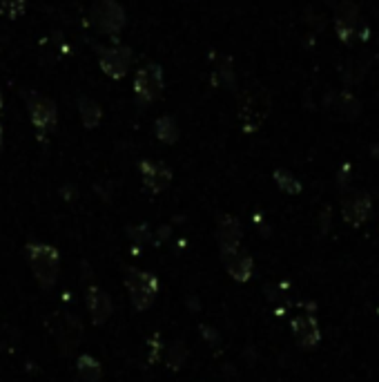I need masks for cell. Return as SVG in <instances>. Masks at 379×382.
Instances as JSON below:
<instances>
[{
	"mask_svg": "<svg viewBox=\"0 0 379 382\" xmlns=\"http://www.w3.org/2000/svg\"><path fill=\"white\" fill-rule=\"evenodd\" d=\"M273 110V99L264 87H248L246 92L239 96V110L237 119L243 132H257L270 117Z\"/></svg>",
	"mask_w": 379,
	"mask_h": 382,
	"instance_id": "cell-1",
	"label": "cell"
},
{
	"mask_svg": "<svg viewBox=\"0 0 379 382\" xmlns=\"http://www.w3.org/2000/svg\"><path fill=\"white\" fill-rule=\"evenodd\" d=\"M30 0H0V14H5L9 21H18L27 10Z\"/></svg>",
	"mask_w": 379,
	"mask_h": 382,
	"instance_id": "cell-22",
	"label": "cell"
},
{
	"mask_svg": "<svg viewBox=\"0 0 379 382\" xmlns=\"http://www.w3.org/2000/svg\"><path fill=\"white\" fill-rule=\"evenodd\" d=\"M377 313H379V308H377Z\"/></svg>",
	"mask_w": 379,
	"mask_h": 382,
	"instance_id": "cell-27",
	"label": "cell"
},
{
	"mask_svg": "<svg viewBox=\"0 0 379 382\" xmlns=\"http://www.w3.org/2000/svg\"><path fill=\"white\" fill-rule=\"evenodd\" d=\"M54 340L60 346L62 353H69L71 349H76L83 340V324H80V319L76 315H69V313H60L54 317Z\"/></svg>",
	"mask_w": 379,
	"mask_h": 382,
	"instance_id": "cell-8",
	"label": "cell"
},
{
	"mask_svg": "<svg viewBox=\"0 0 379 382\" xmlns=\"http://www.w3.org/2000/svg\"><path fill=\"white\" fill-rule=\"evenodd\" d=\"M341 215H344L346 224L359 228L364 221L371 217V197L364 192H355L350 197L344 199V206H341Z\"/></svg>",
	"mask_w": 379,
	"mask_h": 382,
	"instance_id": "cell-15",
	"label": "cell"
},
{
	"mask_svg": "<svg viewBox=\"0 0 379 382\" xmlns=\"http://www.w3.org/2000/svg\"><path fill=\"white\" fill-rule=\"evenodd\" d=\"M25 108L30 114L32 126L36 128V135H49L58 126V108L49 96L38 92H25Z\"/></svg>",
	"mask_w": 379,
	"mask_h": 382,
	"instance_id": "cell-3",
	"label": "cell"
},
{
	"mask_svg": "<svg viewBox=\"0 0 379 382\" xmlns=\"http://www.w3.org/2000/svg\"><path fill=\"white\" fill-rule=\"evenodd\" d=\"M165 90V74L159 63L143 65L134 76V96L139 105H150L161 99Z\"/></svg>",
	"mask_w": 379,
	"mask_h": 382,
	"instance_id": "cell-5",
	"label": "cell"
},
{
	"mask_svg": "<svg viewBox=\"0 0 379 382\" xmlns=\"http://www.w3.org/2000/svg\"><path fill=\"white\" fill-rule=\"evenodd\" d=\"M94 49H96V56H98V65H101L105 76L114 78V81H121V78L128 76L130 65H132V49L130 47L96 45Z\"/></svg>",
	"mask_w": 379,
	"mask_h": 382,
	"instance_id": "cell-7",
	"label": "cell"
},
{
	"mask_svg": "<svg viewBox=\"0 0 379 382\" xmlns=\"http://www.w3.org/2000/svg\"><path fill=\"white\" fill-rule=\"evenodd\" d=\"M187 360V349H185V344H174L172 349H168L165 351V362H168V367L172 369V371H179V369H183V364Z\"/></svg>",
	"mask_w": 379,
	"mask_h": 382,
	"instance_id": "cell-21",
	"label": "cell"
},
{
	"mask_svg": "<svg viewBox=\"0 0 379 382\" xmlns=\"http://www.w3.org/2000/svg\"><path fill=\"white\" fill-rule=\"evenodd\" d=\"M292 335L295 340L299 342L303 349H314L321 340V331H319V322L312 313H297L292 317Z\"/></svg>",
	"mask_w": 379,
	"mask_h": 382,
	"instance_id": "cell-11",
	"label": "cell"
},
{
	"mask_svg": "<svg viewBox=\"0 0 379 382\" xmlns=\"http://www.w3.org/2000/svg\"><path fill=\"white\" fill-rule=\"evenodd\" d=\"M5 108V96H3V92H0V110Z\"/></svg>",
	"mask_w": 379,
	"mask_h": 382,
	"instance_id": "cell-26",
	"label": "cell"
},
{
	"mask_svg": "<svg viewBox=\"0 0 379 382\" xmlns=\"http://www.w3.org/2000/svg\"><path fill=\"white\" fill-rule=\"evenodd\" d=\"M357 30H359V10L355 3H350V0H341L335 10V32L341 43H350L355 41L357 36Z\"/></svg>",
	"mask_w": 379,
	"mask_h": 382,
	"instance_id": "cell-10",
	"label": "cell"
},
{
	"mask_svg": "<svg viewBox=\"0 0 379 382\" xmlns=\"http://www.w3.org/2000/svg\"><path fill=\"white\" fill-rule=\"evenodd\" d=\"M212 83L221 85L225 90H237V74H234V65L230 56H221L216 60V67L212 72Z\"/></svg>",
	"mask_w": 379,
	"mask_h": 382,
	"instance_id": "cell-17",
	"label": "cell"
},
{
	"mask_svg": "<svg viewBox=\"0 0 379 382\" xmlns=\"http://www.w3.org/2000/svg\"><path fill=\"white\" fill-rule=\"evenodd\" d=\"M130 237L134 239L137 244H148L150 242V228L146 224H141V226H132L130 230Z\"/></svg>",
	"mask_w": 379,
	"mask_h": 382,
	"instance_id": "cell-24",
	"label": "cell"
},
{
	"mask_svg": "<svg viewBox=\"0 0 379 382\" xmlns=\"http://www.w3.org/2000/svg\"><path fill=\"white\" fill-rule=\"evenodd\" d=\"M0 153H3V126H0Z\"/></svg>",
	"mask_w": 379,
	"mask_h": 382,
	"instance_id": "cell-25",
	"label": "cell"
},
{
	"mask_svg": "<svg viewBox=\"0 0 379 382\" xmlns=\"http://www.w3.org/2000/svg\"><path fill=\"white\" fill-rule=\"evenodd\" d=\"M139 170H141V179L143 186L152 192V194H161L170 188V183H172V168L163 161H154V159H143L139 164Z\"/></svg>",
	"mask_w": 379,
	"mask_h": 382,
	"instance_id": "cell-9",
	"label": "cell"
},
{
	"mask_svg": "<svg viewBox=\"0 0 379 382\" xmlns=\"http://www.w3.org/2000/svg\"><path fill=\"white\" fill-rule=\"evenodd\" d=\"M85 302H87L89 317H92V322L96 326L105 324L107 319L112 317V313H114L112 300H110V295H107V293L101 286H89L87 289V295H85Z\"/></svg>",
	"mask_w": 379,
	"mask_h": 382,
	"instance_id": "cell-14",
	"label": "cell"
},
{
	"mask_svg": "<svg viewBox=\"0 0 379 382\" xmlns=\"http://www.w3.org/2000/svg\"><path fill=\"white\" fill-rule=\"evenodd\" d=\"M339 110L344 112V117L346 119H357L359 114H362V105H359V101L355 99L353 94H348V92H344L339 96Z\"/></svg>",
	"mask_w": 379,
	"mask_h": 382,
	"instance_id": "cell-23",
	"label": "cell"
},
{
	"mask_svg": "<svg viewBox=\"0 0 379 382\" xmlns=\"http://www.w3.org/2000/svg\"><path fill=\"white\" fill-rule=\"evenodd\" d=\"M221 262L230 278L237 282H248L252 278V273H255V260L246 251H241V248L221 253Z\"/></svg>",
	"mask_w": 379,
	"mask_h": 382,
	"instance_id": "cell-12",
	"label": "cell"
},
{
	"mask_svg": "<svg viewBox=\"0 0 379 382\" xmlns=\"http://www.w3.org/2000/svg\"><path fill=\"white\" fill-rule=\"evenodd\" d=\"M25 255L36 282L43 289H51L58 282V273H60V255L56 248L43 242H30L25 246Z\"/></svg>",
	"mask_w": 379,
	"mask_h": 382,
	"instance_id": "cell-2",
	"label": "cell"
},
{
	"mask_svg": "<svg viewBox=\"0 0 379 382\" xmlns=\"http://www.w3.org/2000/svg\"><path fill=\"white\" fill-rule=\"evenodd\" d=\"M76 108H78V117H80V123L87 128V130H94L101 126L103 121V110L101 105H98L92 96H85L80 94L78 101H76Z\"/></svg>",
	"mask_w": 379,
	"mask_h": 382,
	"instance_id": "cell-16",
	"label": "cell"
},
{
	"mask_svg": "<svg viewBox=\"0 0 379 382\" xmlns=\"http://www.w3.org/2000/svg\"><path fill=\"white\" fill-rule=\"evenodd\" d=\"M76 373H78L80 382H98L103 378V367L96 358L83 353L76 358Z\"/></svg>",
	"mask_w": 379,
	"mask_h": 382,
	"instance_id": "cell-18",
	"label": "cell"
},
{
	"mask_svg": "<svg viewBox=\"0 0 379 382\" xmlns=\"http://www.w3.org/2000/svg\"><path fill=\"white\" fill-rule=\"evenodd\" d=\"M125 286L130 291V300L137 311H148L157 302L159 295V280L148 271L130 269L125 278Z\"/></svg>",
	"mask_w": 379,
	"mask_h": 382,
	"instance_id": "cell-6",
	"label": "cell"
},
{
	"mask_svg": "<svg viewBox=\"0 0 379 382\" xmlns=\"http://www.w3.org/2000/svg\"><path fill=\"white\" fill-rule=\"evenodd\" d=\"M241 239H243L241 221L234 215H221L219 224H216V242H219L221 253L241 248Z\"/></svg>",
	"mask_w": 379,
	"mask_h": 382,
	"instance_id": "cell-13",
	"label": "cell"
},
{
	"mask_svg": "<svg viewBox=\"0 0 379 382\" xmlns=\"http://www.w3.org/2000/svg\"><path fill=\"white\" fill-rule=\"evenodd\" d=\"M154 135L159 141H163L168 146H174L179 137H181V130L176 126V119L170 117V114H163V117H159L154 123Z\"/></svg>",
	"mask_w": 379,
	"mask_h": 382,
	"instance_id": "cell-19",
	"label": "cell"
},
{
	"mask_svg": "<svg viewBox=\"0 0 379 382\" xmlns=\"http://www.w3.org/2000/svg\"><path fill=\"white\" fill-rule=\"evenodd\" d=\"M273 179L277 183V188L286 194H299L301 192V181L290 170H284V168H277L273 172Z\"/></svg>",
	"mask_w": 379,
	"mask_h": 382,
	"instance_id": "cell-20",
	"label": "cell"
},
{
	"mask_svg": "<svg viewBox=\"0 0 379 382\" xmlns=\"http://www.w3.org/2000/svg\"><path fill=\"white\" fill-rule=\"evenodd\" d=\"M89 16H92L94 27L112 38L119 36L125 27V23H128V14H125L119 0H96Z\"/></svg>",
	"mask_w": 379,
	"mask_h": 382,
	"instance_id": "cell-4",
	"label": "cell"
}]
</instances>
